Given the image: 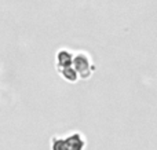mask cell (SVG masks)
I'll return each mask as SVG.
<instances>
[{"label":"cell","mask_w":157,"mask_h":150,"mask_svg":"<svg viewBox=\"0 0 157 150\" xmlns=\"http://www.w3.org/2000/svg\"><path fill=\"white\" fill-rule=\"evenodd\" d=\"M75 66H76L75 72L81 73V77H84V79L88 77L90 73L94 70V66L90 62V58L84 54H78L76 57V59H75Z\"/></svg>","instance_id":"6da1fadb"}]
</instances>
